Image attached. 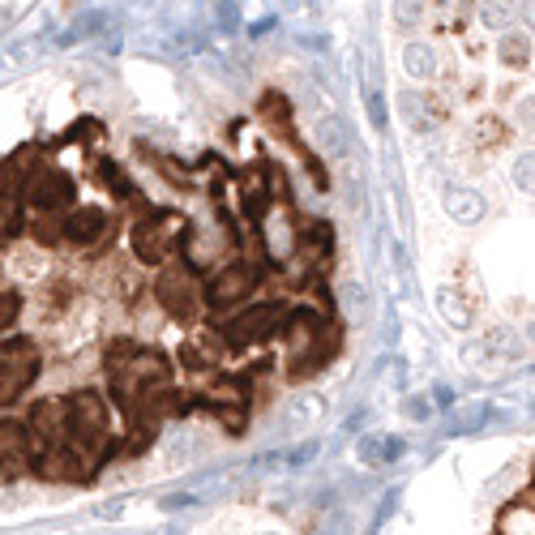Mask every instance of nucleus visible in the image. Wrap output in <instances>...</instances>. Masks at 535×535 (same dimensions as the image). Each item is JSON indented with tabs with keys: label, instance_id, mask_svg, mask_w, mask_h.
I'll use <instances>...</instances> for the list:
<instances>
[{
	"label": "nucleus",
	"instance_id": "1",
	"mask_svg": "<svg viewBox=\"0 0 535 535\" xmlns=\"http://www.w3.org/2000/svg\"><path fill=\"white\" fill-rule=\"evenodd\" d=\"M39 373V352L31 338H14L0 347V403H14Z\"/></svg>",
	"mask_w": 535,
	"mask_h": 535
},
{
	"label": "nucleus",
	"instance_id": "2",
	"mask_svg": "<svg viewBox=\"0 0 535 535\" xmlns=\"http://www.w3.org/2000/svg\"><path fill=\"white\" fill-rule=\"evenodd\" d=\"M64 420H69V437H77V445H94L107 442V407L99 394H77L73 403H64Z\"/></svg>",
	"mask_w": 535,
	"mask_h": 535
},
{
	"label": "nucleus",
	"instance_id": "3",
	"mask_svg": "<svg viewBox=\"0 0 535 535\" xmlns=\"http://www.w3.org/2000/svg\"><path fill=\"white\" fill-rule=\"evenodd\" d=\"M31 428L17 420H0V480L22 475L31 467Z\"/></svg>",
	"mask_w": 535,
	"mask_h": 535
},
{
	"label": "nucleus",
	"instance_id": "4",
	"mask_svg": "<svg viewBox=\"0 0 535 535\" xmlns=\"http://www.w3.org/2000/svg\"><path fill=\"white\" fill-rule=\"evenodd\" d=\"M278 321H283V308H278V305H258V308H248V313H240V317L231 321L228 338H231V343H253V338L275 335Z\"/></svg>",
	"mask_w": 535,
	"mask_h": 535
},
{
	"label": "nucleus",
	"instance_id": "5",
	"mask_svg": "<svg viewBox=\"0 0 535 535\" xmlns=\"http://www.w3.org/2000/svg\"><path fill=\"white\" fill-rule=\"evenodd\" d=\"M248 291H253V270L248 266H228V270H219V278L210 283V305H219V308H228V305H236V300H245Z\"/></svg>",
	"mask_w": 535,
	"mask_h": 535
},
{
	"label": "nucleus",
	"instance_id": "6",
	"mask_svg": "<svg viewBox=\"0 0 535 535\" xmlns=\"http://www.w3.org/2000/svg\"><path fill=\"white\" fill-rule=\"evenodd\" d=\"M31 428L39 442H47V450H56V445H64V437H69V420H64V403H34L31 412Z\"/></svg>",
	"mask_w": 535,
	"mask_h": 535
},
{
	"label": "nucleus",
	"instance_id": "7",
	"mask_svg": "<svg viewBox=\"0 0 535 535\" xmlns=\"http://www.w3.org/2000/svg\"><path fill=\"white\" fill-rule=\"evenodd\" d=\"M64 231H69L73 245H91V240H99V236L107 231V214L94 210V206H86L82 214H73V219L64 223Z\"/></svg>",
	"mask_w": 535,
	"mask_h": 535
},
{
	"label": "nucleus",
	"instance_id": "8",
	"mask_svg": "<svg viewBox=\"0 0 535 535\" xmlns=\"http://www.w3.org/2000/svg\"><path fill=\"white\" fill-rule=\"evenodd\" d=\"M31 198L39 201V206H64V201L73 198V184H69V176H61V171H47L44 180L31 189Z\"/></svg>",
	"mask_w": 535,
	"mask_h": 535
},
{
	"label": "nucleus",
	"instance_id": "9",
	"mask_svg": "<svg viewBox=\"0 0 535 535\" xmlns=\"http://www.w3.org/2000/svg\"><path fill=\"white\" fill-rule=\"evenodd\" d=\"M159 296L168 300L171 313H193V305H189V300H193V291H189V283L180 287V270H168V275L159 278Z\"/></svg>",
	"mask_w": 535,
	"mask_h": 535
},
{
	"label": "nucleus",
	"instance_id": "10",
	"mask_svg": "<svg viewBox=\"0 0 535 535\" xmlns=\"http://www.w3.org/2000/svg\"><path fill=\"white\" fill-rule=\"evenodd\" d=\"M133 245H138L141 261H163V231L151 228V223H141V228L133 231Z\"/></svg>",
	"mask_w": 535,
	"mask_h": 535
},
{
	"label": "nucleus",
	"instance_id": "11",
	"mask_svg": "<svg viewBox=\"0 0 535 535\" xmlns=\"http://www.w3.org/2000/svg\"><path fill=\"white\" fill-rule=\"evenodd\" d=\"M317 141H321V154H326V159H338V154L347 151V133H343L338 121L317 124Z\"/></svg>",
	"mask_w": 535,
	"mask_h": 535
},
{
	"label": "nucleus",
	"instance_id": "12",
	"mask_svg": "<svg viewBox=\"0 0 535 535\" xmlns=\"http://www.w3.org/2000/svg\"><path fill=\"white\" fill-rule=\"evenodd\" d=\"M445 206H450V214H454V219H462V223L480 219V210H484L475 193H450V198H445Z\"/></svg>",
	"mask_w": 535,
	"mask_h": 535
},
{
	"label": "nucleus",
	"instance_id": "13",
	"mask_svg": "<svg viewBox=\"0 0 535 535\" xmlns=\"http://www.w3.org/2000/svg\"><path fill=\"white\" fill-rule=\"evenodd\" d=\"M407 73H412V77H428V73H433V52H428V47H420V44L407 47Z\"/></svg>",
	"mask_w": 535,
	"mask_h": 535
},
{
	"label": "nucleus",
	"instance_id": "14",
	"mask_svg": "<svg viewBox=\"0 0 535 535\" xmlns=\"http://www.w3.org/2000/svg\"><path fill=\"white\" fill-rule=\"evenodd\" d=\"M424 14V0H394V17L403 26H415V17Z\"/></svg>",
	"mask_w": 535,
	"mask_h": 535
},
{
	"label": "nucleus",
	"instance_id": "15",
	"mask_svg": "<svg viewBox=\"0 0 535 535\" xmlns=\"http://www.w3.org/2000/svg\"><path fill=\"white\" fill-rule=\"evenodd\" d=\"M510 14H514V5H510V0H489V5H484V22H492V26H501Z\"/></svg>",
	"mask_w": 535,
	"mask_h": 535
},
{
	"label": "nucleus",
	"instance_id": "16",
	"mask_svg": "<svg viewBox=\"0 0 535 535\" xmlns=\"http://www.w3.org/2000/svg\"><path fill=\"white\" fill-rule=\"evenodd\" d=\"M368 112H373V124H377V129H385V107H382V99H377V94H368Z\"/></svg>",
	"mask_w": 535,
	"mask_h": 535
}]
</instances>
